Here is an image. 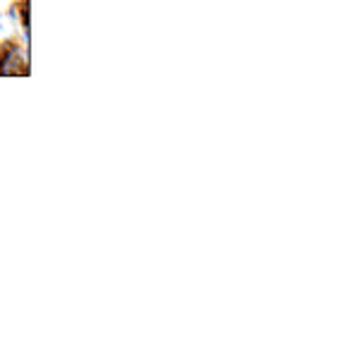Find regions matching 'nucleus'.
I'll return each mask as SVG.
<instances>
[]
</instances>
